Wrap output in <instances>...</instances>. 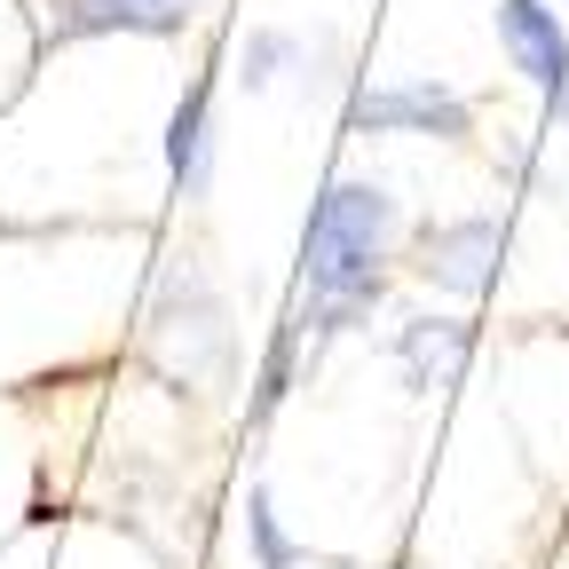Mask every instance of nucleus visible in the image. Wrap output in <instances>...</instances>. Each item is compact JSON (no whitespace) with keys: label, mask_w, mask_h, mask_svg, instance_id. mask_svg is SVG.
Masks as SVG:
<instances>
[{"label":"nucleus","mask_w":569,"mask_h":569,"mask_svg":"<svg viewBox=\"0 0 569 569\" xmlns=\"http://www.w3.org/2000/svg\"><path fill=\"white\" fill-rule=\"evenodd\" d=\"M246 553H253V569H301V561H309V546L277 522L269 482H253V490H246Z\"/></svg>","instance_id":"1a4fd4ad"},{"label":"nucleus","mask_w":569,"mask_h":569,"mask_svg":"<svg viewBox=\"0 0 569 569\" xmlns=\"http://www.w3.org/2000/svg\"><path fill=\"white\" fill-rule=\"evenodd\" d=\"M561 9H569V0H561Z\"/></svg>","instance_id":"f8f14e48"},{"label":"nucleus","mask_w":569,"mask_h":569,"mask_svg":"<svg viewBox=\"0 0 569 569\" xmlns=\"http://www.w3.org/2000/svg\"><path fill=\"white\" fill-rule=\"evenodd\" d=\"M396 230H403V206L388 198V182H356V174L325 182L301 230V309H293L309 348L332 332H356L380 309Z\"/></svg>","instance_id":"f257e3e1"},{"label":"nucleus","mask_w":569,"mask_h":569,"mask_svg":"<svg viewBox=\"0 0 569 569\" xmlns=\"http://www.w3.org/2000/svg\"><path fill=\"white\" fill-rule=\"evenodd\" d=\"M142 340H151L159 372L174 388H230L238 372V325H230V301L190 253L159 261L151 277V301H142Z\"/></svg>","instance_id":"f03ea898"},{"label":"nucleus","mask_w":569,"mask_h":569,"mask_svg":"<svg viewBox=\"0 0 569 569\" xmlns=\"http://www.w3.org/2000/svg\"><path fill=\"white\" fill-rule=\"evenodd\" d=\"M167 174L182 198H206V182H213V80H190V96L167 119Z\"/></svg>","instance_id":"6e6552de"},{"label":"nucleus","mask_w":569,"mask_h":569,"mask_svg":"<svg viewBox=\"0 0 569 569\" xmlns=\"http://www.w3.org/2000/svg\"><path fill=\"white\" fill-rule=\"evenodd\" d=\"M293 63H301V40L269 24V32H253V40H246V71H238V80H246V96H261V88H277Z\"/></svg>","instance_id":"9b49d317"},{"label":"nucleus","mask_w":569,"mask_h":569,"mask_svg":"<svg viewBox=\"0 0 569 569\" xmlns=\"http://www.w3.org/2000/svg\"><path fill=\"white\" fill-rule=\"evenodd\" d=\"M301 317H284L277 332H269V356H261V380H253V427L261 419H277V403L293 396V380H301Z\"/></svg>","instance_id":"9d476101"},{"label":"nucleus","mask_w":569,"mask_h":569,"mask_svg":"<svg viewBox=\"0 0 569 569\" xmlns=\"http://www.w3.org/2000/svg\"><path fill=\"white\" fill-rule=\"evenodd\" d=\"M490 24H498V48H507V63L553 103V96L569 88V24H561V9H553V0H498Z\"/></svg>","instance_id":"39448f33"},{"label":"nucleus","mask_w":569,"mask_h":569,"mask_svg":"<svg viewBox=\"0 0 569 569\" xmlns=\"http://www.w3.org/2000/svg\"><path fill=\"white\" fill-rule=\"evenodd\" d=\"M467 356H475V325L467 317H411V325H396V365H403V380L419 396L451 388L467 372Z\"/></svg>","instance_id":"0eeeda50"},{"label":"nucleus","mask_w":569,"mask_h":569,"mask_svg":"<svg viewBox=\"0 0 569 569\" xmlns=\"http://www.w3.org/2000/svg\"><path fill=\"white\" fill-rule=\"evenodd\" d=\"M198 17V0H48V40H103V32H142L174 40Z\"/></svg>","instance_id":"423d86ee"},{"label":"nucleus","mask_w":569,"mask_h":569,"mask_svg":"<svg viewBox=\"0 0 569 569\" xmlns=\"http://www.w3.org/2000/svg\"><path fill=\"white\" fill-rule=\"evenodd\" d=\"M348 127L356 134H427V142H467L475 134V103L459 88H443L436 71H403V80L356 88L348 96Z\"/></svg>","instance_id":"7ed1b4c3"},{"label":"nucleus","mask_w":569,"mask_h":569,"mask_svg":"<svg viewBox=\"0 0 569 569\" xmlns=\"http://www.w3.org/2000/svg\"><path fill=\"white\" fill-rule=\"evenodd\" d=\"M411 253H419L411 269L436 284V293L475 301V293H490L498 261H507V222H498V213H451V222H427Z\"/></svg>","instance_id":"20e7f679"}]
</instances>
